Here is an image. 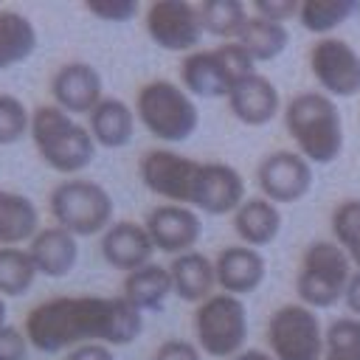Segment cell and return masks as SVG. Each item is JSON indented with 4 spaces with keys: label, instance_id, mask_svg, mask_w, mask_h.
I'll return each instance as SVG.
<instances>
[{
    "label": "cell",
    "instance_id": "obj_1",
    "mask_svg": "<svg viewBox=\"0 0 360 360\" xmlns=\"http://www.w3.org/2000/svg\"><path fill=\"white\" fill-rule=\"evenodd\" d=\"M141 309L124 295H56L25 315V338L45 354L84 343L127 346L141 335Z\"/></svg>",
    "mask_w": 360,
    "mask_h": 360
},
{
    "label": "cell",
    "instance_id": "obj_2",
    "mask_svg": "<svg viewBox=\"0 0 360 360\" xmlns=\"http://www.w3.org/2000/svg\"><path fill=\"white\" fill-rule=\"evenodd\" d=\"M284 127L309 163H332L343 149V121L326 93H295L284 107Z\"/></svg>",
    "mask_w": 360,
    "mask_h": 360
},
{
    "label": "cell",
    "instance_id": "obj_3",
    "mask_svg": "<svg viewBox=\"0 0 360 360\" xmlns=\"http://www.w3.org/2000/svg\"><path fill=\"white\" fill-rule=\"evenodd\" d=\"M31 141L39 158L59 174H76L96 158L90 129L56 104H42L31 112Z\"/></svg>",
    "mask_w": 360,
    "mask_h": 360
},
{
    "label": "cell",
    "instance_id": "obj_4",
    "mask_svg": "<svg viewBox=\"0 0 360 360\" xmlns=\"http://www.w3.org/2000/svg\"><path fill=\"white\" fill-rule=\"evenodd\" d=\"M135 115L149 129V135H155L158 141H166V143L188 141L200 124V112H197V104L191 101V96L180 84L166 82V79L146 82L138 90Z\"/></svg>",
    "mask_w": 360,
    "mask_h": 360
},
{
    "label": "cell",
    "instance_id": "obj_5",
    "mask_svg": "<svg viewBox=\"0 0 360 360\" xmlns=\"http://www.w3.org/2000/svg\"><path fill=\"white\" fill-rule=\"evenodd\" d=\"M352 259L338 242L318 239L307 245L298 273H295V292L304 307L309 309H329L346 295L352 278Z\"/></svg>",
    "mask_w": 360,
    "mask_h": 360
},
{
    "label": "cell",
    "instance_id": "obj_6",
    "mask_svg": "<svg viewBox=\"0 0 360 360\" xmlns=\"http://www.w3.org/2000/svg\"><path fill=\"white\" fill-rule=\"evenodd\" d=\"M48 208L56 225L73 236L104 233L112 225V197L104 186L87 177H70L53 186Z\"/></svg>",
    "mask_w": 360,
    "mask_h": 360
},
{
    "label": "cell",
    "instance_id": "obj_7",
    "mask_svg": "<svg viewBox=\"0 0 360 360\" xmlns=\"http://www.w3.org/2000/svg\"><path fill=\"white\" fill-rule=\"evenodd\" d=\"M253 65L256 62L248 56V51L239 42H225L208 51H191L180 62L183 90L202 98H217V96L228 98L236 82L256 73Z\"/></svg>",
    "mask_w": 360,
    "mask_h": 360
},
{
    "label": "cell",
    "instance_id": "obj_8",
    "mask_svg": "<svg viewBox=\"0 0 360 360\" xmlns=\"http://www.w3.org/2000/svg\"><path fill=\"white\" fill-rule=\"evenodd\" d=\"M194 338L200 352L231 360L242 352L248 338V312L242 298L214 292L194 309Z\"/></svg>",
    "mask_w": 360,
    "mask_h": 360
},
{
    "label": "cell",
    "instance_id": "obj_9",
    "mask_svg": "<svg viewBox=\"0 0 360 360\" xmlns=\"http://www.w3.org/2000/svg\"><path fill=\"white\" fill-rule=\"evenodd\" d=\"M138 174L152 194L194 208L202 183V163L172 149H149L138 163Z\"/></svg>",
    "mask_w": 360,
    "mask_h": 360
},
{
    "label": "cell",
    "instance_id": "obj_10",
    "mask_svg": "<svg viewBox=\"0 0 360 360\" xmlns=\"http://www.w3.org/2000/svg\"><path fill=\"white\" fill-rule=\"evenodd\" d=\"M323 335L315 309L304 304H284L267 321V346L276 360H321Z\"/></svg>",
    "mask_w": 360,
    "mask_h": 360
},
{
    "label": "cell",
    "instance_id": "obj_11",
    "mask_svg": "<svg viewBox=\"0 0 360 360\" xmlns=\"http://www.w3.org/2000/svg\"><path fill=\"white\" fill-rule=\"evenodd\" d=\"M309 70L329 98L360 93V53L338 37H323L309 48Z\"/></svg>",
    "mask_w": 360,
    "mask_h": 360
},
{
    "label": "cell",
    "instance_id": "obj_12",
    "mask_svg": "<svg viewBox=\"0 0 360 360\" xmlns=\"http://www.w3.org/2000/svg\"><path fill=\"white\" fill-rule=\"evenodd\" d=\"M149 39L163 51H194L202 37L200 8L186 0H155L143 17Z\"/></svg>",
    "mask_w": 360,
    "mask_h": 360
},
{
    "label": "cell",
    "instance_id": "obj_13",
    "mask_svg": "<svg viewBox=\"0 0 360 360\" xmlns=\"http://www.w3.org/2000/svg\"><path fill=\"white\" fill-rule=\"evenodd\" d=\"M262 197L270 202H298L312 188V166L307 158L290 149H278L262 158L256 169Z\"/></svg>",
    "mask_w": 360,
    "mask_h": 360
},
{
    "label": "cell",
    "instance_id": "obj_14",
    "mask_svg": "<svg viewBox=\"0 0 360 360\" xmlns=\"http://www.w3.org/2000/svg\"><path fill=\"white\" fill-rule=\"evenodd\" d=\"M143 228H146L155 250L174 253V256L194 250V245L202 233V222H200L197 211L186 208V205H174V202L155 205L146 214Z\"/></svg>",
    "mask_w": 360,
    "mask_h": 360
},
{
    "label": "cell",
    "instance_id": "obj_15",
    "mask_svg": "<svg viewBox=\"0 0 360 360\" xmlns=\"http://www.w3.org/2000/svg\"><path fill=\"white\" fill-rule=\"evenodd\" d=\"M101 76L93 65L87 62H68L62 65L53 79H51V96L59 110L70 112H84L90 115L101 104Z\"/></svg>",
    "mask_w": 360,
    "mask_h": 360
},
{
    "label": "cell",
    "instance_id": "obj_16",
    "mask_svg": "<svg viewBox=\"0 0 360 360\" xmlns=\"http://www.w3.org/2000/svg\"><path fill=\"white\" fill-rule=\"evenodd\" d=\"M214 270H217V284L222 287V292L242 298L264 281L267 264H264V256L256 248L228 245L217 253Z\"/></svg>",
    "mask_w": 360,
    "mask_h": 360
},
{
    "label": "cell",
    "instance_id": "obj_17",
    "mask_svg": "<svg viewBox=\"0 0 360 360\" xmlns=\"http://www.w3.org/2000/svg\"><path fill=\"white\" fill-rule=\"evenodd\" d=\"M152 253H155V245H152L146 228L138 222H129V219L112 222L101 236V256L115 270L135 273V270L152 264Z\"/></svg>",
    "mask_w": 360,
    "mask_h": 360
},
{
    "label": "cell",
    "instance_id": "obj_18",
    "mask_svg": "<svg viewBox=\"0 0 360 360\" xmlns=\"http://www.w3.org/2000/svg\"><path fill=\"white\" fill-rule=\"evenodd\" d=\"M278 104H281V98H278L276 84L262 73L245 76L228 93V107H231L233 118L248 127H264L267 121H273L278 112Z\"/></svg>",
    "mask_w": 360,
    "mask_h": 360
},
{
    "label": "cell",
    "instance_id": "obj_19",
    "mask_svg": "<svg viewBox=\"0 0 360 360\" xmlns=\"http://www.w3.org/2000/svg\"><path fill=\"white\" fill-rule=\"evenodd\" d=\"M28 253L37 264V273L62 278L73 270V264L79 259V245H76L73 233H68L59 225H51V228H39V233L28 245Z\"/></svg>",
    "mask_w": 360,
    "mask_h": 360
},
{
    "label": "cell",
    "instance_id": "obj_20",
    "mask_svg": "<svg viewBox=\"0 0 360 360\" xmlns=\"http://www.w3.org/2000/svg\"><path fill=\"white\" fill-rule=\"evenodd\" d=\"M169 273H172V290L183 301L202 304L205 298L214 295L217 270H214V262L208 256H202L200 250H188V253L174 256L169 264Z\"/></svg>",
    "mask_w": 360,
    "mask_h": 360
},
{
    "label": "cell",
    "instance_id": "obj_21",
    "mask_svg": "<svg viewBox=\"0 0 360 360\" xmlns=\"http://www.w3.org/2000/svg\"><path fill=\"white\" fill-rule=\"evenodd\" d=\"M233 231L248 248H264L281 231V211L264 197H248L233 211Z\"/></svg>",
    "mask_w": 360,
    "mask_h": 360
},
{
    "label": "cell",
    "instance_id": "obj_22",
    "mask_svg": "<svg viewBox=\"0 0 360 360\" xmlns=\"http://www.w3.org/2000/svg\"><path fill=\"white\" fill-rule=\"evenodd\" d=\"M39 233V211L37 205L17 191L0 188V245L14 248Z\"/></svg>",
    "mask_w": 360,
    "mask_h": 360
},
{
    "label": "cell",
    "instance_id": "obj_23",
    "mask_svg": "<svg viewBox=\"0 0 360 360\" xmlns=\"http://www.w3.org/2000/svg\"><path fill=\"white\" fill-rule=\"evenodd\" d=\"M87 118H90L87 129H90L96 143H101L107 149H118V146H127L132 141L135 112L121 98H101V104Z\"/></svg>",
    "mask_w": 360,
    "mask_h": 360
},
{
    "label": "cell",
    "instance_id": "obj_24",
    "mask_svg": "<svg viewBox=\"0 0 360 360\" xmlns=\"http://www.w3.org/2000/svg\"><path fill=\"white\" fill-rule=\"evenodd\" d=\"M169 292H174L172 290V273H169V267H160V264H146V267H141V270H135V273H127V278H124V298L135 307V309H158L163 301H166V295Z\"/></svg>",
    "mask_w": 360,
    "mask_h": 360
},
{
    "label": "cell",
    "instance_id": "obj_25",
    "mask_svg": "<svg viewBox=\"0 0 360 360\" xmlns=\"http://www.w3.org/2000/svg\"><path fill=\"white\" fill-rule=\"evenodd\" d=\"M236 42L248 51V56L253 62H270V59H276L287 48L290 31H287L284 22L262 20V17L253 14V17H248V22H245V28H242Z\"/></svg>",
    "mask_w": 360,
    "mask_h": 360
},
{
    "label": "cell",
    "instance_id": "obj_26",
    "mask_svg": "<svg viewBox=\"0 0 360 360\" xmlns=\"http://www.w3.org/2000/svg\"><path fill=\"white\" fill-rule=\"evenodd\" d=\"M37 48V31L20 11H0V70L25 62Z\"/></svg>",
    "mask_w": 360,
    "mask_h": 360
},
{
    "label": "cell",
    "instance_id": "obj_27",
    "mask_svg": "<svg viewBox=\"0 0 360 360\" xmlns=\"http://www.w3.org/2000/svg\"><path fill=\"white\" fill-rule=\"evenodd\" d=\"M197 8H200L202 31H208L211 37H219V39L236 42L248 22V11L239 0H205Z\"/></svg>",
    "mask_w": 360,
    "mask_h": 360
},
{
    "label": "cell",
    "instance_id": "obj_28",
    "mask_svg": "<svg viewBox=\"0 0 360 360\" xmlns=\"http://www.w3.org/2000/svg\"><path fill=\"white\" fill-rule=\"evenodd\" d=\"M37 278V264L22 248H0V295H22Z\"/></svg>",
    "mask_w": 360,
    "mask_h": 360
},
{
    "label": "cell",
    "instance_id": "obj_29",
    "mask_svg": "<svg viewBox=\"0 0 360 360\" xmlns=\"http://www.w3.org/2000/svg\"><path fill=\"white\" fill-rule=\"evenodd\" d=\"M357 8L354 0H307L298 8V20L312 34H329Z\"/></svg>",
    "mask_w": 360,
    "mask_h": 360
},
{
    "label": "cell",
    "instance_id": "obj_30",
    "mask_svg": "<svg viewBox=\"0 0 360 360\" xmlns=\"http://www.w3.org/2000/svg\"><path fill=\"white\" fill-rule=\"evenodd\" d=\"M321 360H360V318L346 315L326 326Z\"/></svg>",
    "mask_w": 360,
    "mask_h": 360
},
{
    "label": "cell",
    "instance_id": "obj_31",
    "mask_svg": "<svg viewBox=\"0 0 360 360\" xmlns=\"http://www.w3.org/2000/svg\"><path fill=\"white\" fill-rule=\"evenodd\" d=\"M335 242L346 250L352 264L360 270V200H343L332 211Z\"/></svg>",
    "mask_w": 360,
    "mask_h": 360
},
{
    "label": "cell",
    "instance_id": "obj_32",
    "mask_svg": "<svg viewBox=\"0 0 360 360\" xmlns=\"http://www.w3.org/2000/svg\"><path fill=\"white\" fill-rule=\"evenodd\" d=\"M25 132H31V112L17 96L0 93V146L17 143Z\"/></svg>",
    "mask_w": 360,
    "mask_h": 360
},
{
    "label": "cell",
    "instance_id": "obj_33",
    "mask_svg": "<svg viewBox=\"0 0 360 360\" xmlns=\"http://www.w3.org/2000/svg\"><path fill=\"white\" fill-rule=\"evenodd\" d=\"M84 8L104 22H127L138 14L135 0H87Z\"/></svg>",
    "mask_w": 360,
    "mask_h": 360
},
{
    "label": "cell",
    "instance_id": "obj_34",
    "mask_svg": "<svg viewBox=\"0 0 360 360\" xmlns=\"http://www.w3.org/2000/svg\"><path fill=\"white\" fill-rule=\"evenodd\" d=\"M152 360H202V357H200L197 343L183 340V338H169L155 349Z\"/></svg>",
    "mask_w": 360,
    "mask_h": 360
},
{
    "label": "cell",
    "instance_id": "obj_35",
    "mask_svg": "<svg viewBox=\"0 0 360 360\" xmlns=\"http://www.w3.org/2000/svg\"><path fill=\"white\" fill-rule=\"evenodd\" d=\"M28 338L14 326H0V360H25Z\"/></svg>",
    "mask_w": 360,
    "mask_h": 360
},
{
    "label": "cell",
    "instance_id": "obj_36",
    "mask_svg": "<svg viewBox=\"0 0 360 360\" xmlns=\"http://www.w3.org/2000/svg\"><path fill=\"white\" fill-rule=\"evenodd\" d=\"M298 3L295 0H256L253 11L262 20H273V22H284L290 17H298Z\"/></svg>",
    "mask_w": 360,
    "mask_h": 360
},
{
    "label": "cell",
    "instance_id": "obj_37",
    "mask_svg": "<svg viewBox=\"0 0 360 360\" xmlns=\"http://www.w3.org/2000/svg\"><path fill=\"white\" fill-rule=\"evenodd\" d=\"M68 360H115L112 349L104 343H84L68 352Z\"/></svg>",
    "mask_w": 360,
    "mask_h": 360
},
{
    "label": "cell",
    "instance_id": "obj_38",
    "mask_svg": "<svg viewBox=\"0 0 360 360\" xmlns=\"http://www.w3.org/2000/svg\"><path fill=\"white\" fill-rule=\"evenodd\" d=\"M343 301H346L349 312H352L354 318H360V270H354V273H352V278H349V287H346V295H343Z\"/></svg>",
    "mask_w": 360,
    "mask_h": 360
},
{
    "label": "cell",
    "instance_id": "obj_39",
    "mask_svg": "<svg viewBox=\"0 0 360 360\" xmlns=\"http://www.w3.org/2000/svg\"><path fill=\"white\" fill-rule=\"evenodd\" d=\"M231 360H276V357L267 354V352H262V349H248V352H239V354L231 357Z\"/></svg>",
    "mask_w": 360,
    "mask_h": 360
},
{
    "label": "cell",
    "instance_id": "obj_40",
    "mask_svg": "<svg viewBox=\"0 0 360 360\" xmlns=\"http://www.w3.org/2000/svg\"><path fill=\"white\" fill-rule=\"evenodd\" d=\"M0 326H6V301L0 295Z\"/></svg>",
    "mask_w": 360,
    "mask_h": 360
}]
</instances>
